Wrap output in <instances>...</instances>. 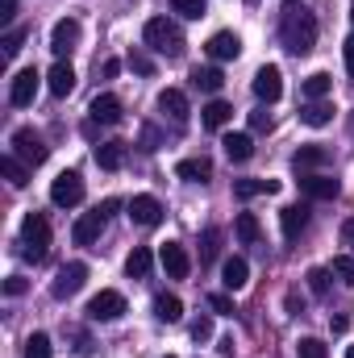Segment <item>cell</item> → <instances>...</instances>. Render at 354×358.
Masks as SVG:
<instances>
[{
    "label": "cell",
    "mask_w": 354,
    "mask_h": 358,
    "mask_svg": "<svg viewBox=\"0 0 354 358\" xmlns=\"http://www.w3.org/2000/svg\"><path fill=\"white\" fill-rule=\"evenodd\" d=\"M76 46H80V21H76V17L55 21V29H50V50H55L59 59H67Z\"/></svg>",
    "instance_id": "obj_8"
},
{
    "label": "cell",
    "mask_w": 354,
    "mask_h": 358,
    "mask_svg": "<svg viewBox=\"0 0 354 358\" xmlns=\"http://www.w3.org/2000/svg\"><path fill=\"white\" fill-rule=\"evenodd\" d=\"M50 200H55L59 208H76V204L84 200V179L76 176V171L55 176V183H50Z\"/></svg>",
    "instance_id": "obj_6"
},
{
    "label": "cell",
    "mask_w": 354,
    "mask_h": 358,
    "mask_svg": "<svg viewBox=\"0 0 354 358\" xmlns=\"http://www.w3.org/2000/svg\"><path fill=\"white\" fill-rule=\"evenodd\" d=\"M250 129H255V134H267V129H271V113H267V108L250 113Z\"/></svg>",
    "instance_id": "obj_44"
},
{
    "label": "cell",
    "mask_w": 354,
    "mask_h": 358,
    "mask_svg": "<svg viewBox=\"0 0 354 358\" xmlns=\"http://www.w3.org/2000/svg\"><path fill=\"white\" fill-rule=\"evenodd\" d=\"M225 155H229V163H246L250 155H255V142H250V134H225Z\"/></svg>",
    "instance_id": "obj_26"
},
{
    "label": "cell",
    "mask_w": 354,
    "mask_h": 358,
    "mask_svg": "<svg viewBox=\"0 0 354 358\" xmlns=\"http://www.w3.org/2000/svg\"><path fill=\"white\" fill-rule=\"evenodd\" d=\"M150 263H155V255H150L146 246H134V255L125 259V275H129V279H142V275L150 271Z\"/></svg>",
    "instance_id": "obj_32"
},
{
    "label": "cell",
    "mask_w": 354,
    "mask_h": 358,
    "mask_svg": "<svg viewBox=\"0 0 354 358\" xmlns=\"http://www.w3.org/2000/svg\"><path fill=\"white\" fill-rule=\"evenodd\" d=\"M200 121H204V129H225V125L234 121V104H225V100H208V104L200 108Z\"/></svg>",
    "instance_id": "obj_20"
},
{
    "label": "cell",
    "mask_w": 354,
    "mask_h": 358,
    "mask_svg": "<svg viewBox=\"0 0 354 358\" xmlns=\"http://www.w3.org/2000/svg\"><path fill=\"white\" fill-rule=\"evenodd\" d=\"M159 263H163V271H167L171 279H187V271H192V259H187V250H183L179 242H167V246L159 250Z\"/></svg>",
    "instance_id": "obj_13"
},
{
    "label": "cell",
    "mask_w": 354,
    "mask_h": 358,
    "mask_svg": "<svg viewBox=\"0 0 354 358\" xmlns=\"http://www.w3.org/2000/svg\"><path fill=\"white\" fill-rule=\"evenodd\" d=\"M221 250V229H204L200 234V263H213Z\"/></svg>",
    "instance_id": "obj_34"
},
{
    "label": "cell",
    "mask_w": 354,
    "mask_h": 358,
    "mask_svg": "<svg viewBox=\"0 0 354 358\" xmlns=\"http://www.w3.org/2000/svg\"><path fill=\"white\" fill-rule=\"evenodd\" d=\"M13 17H17V4H13V0H0V21H4L8 29H13Z\"/></svg>",
    "instance_id": "obj_46"
},
{
    "label": "cell",
    "mask_w": 354,
    "mask_h": 358,
    "mask_svg": "<svg viewBox=\"0 0 354 358\" xmlns=\"http://www.w3.org/2000/svg\"><path fill=\"white\" fill-rule=\"evenodd\" d=\"M104 225H108V217H100V208H92V213H84V217L76 221V229H71L76 246H96V238L104 234Z\"/></svg>",
    "instance_id": "obj_11"
},
{
    "label": "cell",
    "mask_w": 354,
    "mask_h": 358,
    "mask_svg": "<svg viewBox=\"0 0 354 358\" xmlns=\"http://www.w3.org/2000/svg\"><path fill=\"white\" fill-rule=\"evenodd\" d=\"M346 358H354V346H351V350H346Z\"/></svg>",
    "instance_id": "obj_50"
},
{
    "label": "cell",
    "mask_w": 354,
    "mask_h": 358,
    "mask_svg": "<svg viewBox=\"0 0 354 358\" xmlns=\"http://www.w3.org/2000/svg\"><path fill=\"white\" fill-rule=\"evenodd\" d=\"M271 192H279V179H234L238 200H255V196H271Z\"/></svg>",
    "instance_id": "obj_21"
},
{
    "label": "cell",
    "mask_w": 354,
    "mask_h": 358,
    "mask_svg": "<svg viewBox=\"0 0 354 358\" xmlns=\"http://www.w3.org/2000/svg\"><path fill=\"white\" fill-rule=\"evenodd\" d=\"M234 234H238V242L255 246V242L263 238V225H259V217H255V213H238V221H234Z\"/></svg>",
    "instance_id": "obj_29"
},
{
    "label": "cell",
    "mask_w": 354,
    "mask_h": 358,
    "mask_svg": "<svg viewBox=\"0 0 354 358\" xmlns=\"http://www.w3.org/2000/svg\"><path fill=\"white\" fill-rule=\"evenodd\" d=\"M300 121H304V125H313V129H321V125H330V121H334V104H330V100H313V104H304V108H300Z\"/></svg>",
    "instance_id": "obj_25"
},
{
    "label": "cell",
    "mask_w": 354,
    "mask_h": 358,
    "mask_svg": "<svg viewBox=\"0 0 354 358\" xmlns=\"http://www.w3.org/2000/svg\"><path fill=\"white\" fill-rule=\"evenodd\" d=\"M296 355H300V358H325L330 350H325V342H321V338H300V342H296Z\"/></svg>",
    "instance_id": "obj_36"
},
{
    "label": "cell",
    "mask_w": 354,
    "mask_h": 358,
    "mask_svg": "<svg viewBox=\"0 0 354 358\" xmlns=\"http://www.w3.org/2000/svg\"><path fill=\"white\" fill-rule=\"evenodd\" d=\"M300 187H304V196H313V200H334L338 192H342V183L330 176H300Z\"/></svg>",
    "instance_id": "obj_18"
},
{
    "label": "cell",
    "mask_w": 354,
    "mask_h": 358,
    "mask_svg": "<svg viewBox=\"0 0 354 358\" xmlns=\"http://www.w3.org/2000/svg\"><path fill=\"white\" fill-rule=\"evenodd\" d=\"M279 38L292 55H309L317 46V17L300 4V0H288L283 4V21H279Z\"/></svg>",
    "instance_id": "obj_1"
},
{
    "label": "cell",
    "mask_w": 354,
    "mask_h": 358,
    "mask_svg": "<svg viewBox=\"0 0 354 358\" xmlns=\"http://www.w3.org/2000/svg\"><path fill=\"white\" fill-rule=\"evenodd\" d=\"M88 317L92 321H117V317H125V296L113 292V287L96 292V296L88 300Z\"/></svg>",
    "instance_id": "obj_5"
},
{
    "label": "cell",
    "mask_w": 354,
    "mask_h": 358,
    "mask_svg": "<svg viewBox=\"0 0 354 358\" xmlns=\"http://www.w3.org/2000/svg\"><path fill=\"white\" fill-rule=\"evenodd\" d=\"M125 63H129L138 76H155V59H150L146 50H129V59H125Z\"/></svg>",
    "instance_id": "obj_40"
},
{
    "label": "cell",
    "mask_w": 354,
    "mask_h": 358,
    "mask_svg": "<svg viewBox=\"0 0 354 358\" xmlns=\"http://www.w3.org/2000/svg\"><path fill=\"white\" fill-rule=\"evenodd\" d=\"M25 287H29V283H25L21 275H8V279H4V292H8V296H21Z\"/></svg>",
    "instance_id": "obj_45"
},
{
    "label": "cell",
    "mask_w": 354,
    "mask_h": 358,
    "mask_svg": "<svg viewBox=\"0 0 354 358\" xmlns=\"http://www.w3.org/2000/svg\"><path fill=\"white\" fill-rule=\"evenodd\" d=\"M351 21H354V0H351Z\"/></svg>",
    "instance_id": "obj_51"
},
{
    "label": "cell",
    "mask_w": 354,
    "mask_h": 358,
    "mask_svg": "<svg viewBox=\"0 0 354 358\" xmlns=\"http://www.w3.org/2000/svg\"><path fill=\"white\" fill-rule=\"evenodd\" d=\"M351 134H354V117H351Z\"/></svg>",
    "instance_id": "obj_52"
},
{
    "label": "cell",
    "mask_w": 354,
    "mask_h": 358,
    "mask_svg": "<svg viewBox=\"0 0 354 358\" xmlns=\"http://www.w3.org/2000/svg\"><path fill=\"white\" fill-rule=\"evenodd\" d=\"M84 279H88V267H84V263H67V267H59V275H55L50 296H55V300H67V296H76V292L84 287Z\"/></svg>",
    "instance_id": "obj_7"
},
{
    "label": "cell",
    "mask_w": 354,
    "mask_h": 358,
    "mask_svg": "<svg viewBox=\"0 0 354 358\" xmlns=\"http://www.w3.org/2000/svg\"><path fill=\"white\" fill-rule=\"evenodd\" d=\"M255 96L267 100V104H275V100L283 96V76H279V67H259V71H255Z\"/></svg>",
    "instance_id": "obj_12"
},
{
    "label": "cell",
    "mask_w": 354,
    "mask_h": 358,
    "mask_svg": "<svg viewBox=\"0 0 354 358\" xmlns=\"http://www.w3.org/2000/svg\"><path fill=\"white\" fill-rule=\"evenodd\" d=\"M279 229H283L288 242H296V238L309 229V208H304V204H288V208L279 213Z\"/></svg>",
    "instance_id": "obj_15"
},
{
    "label": "cell",
    "mask_w": 354,
    "mask_h": 358,
    "mask_svg": "<svg viewBox=\"0 0 354 358\" xmlns=\"http://www.w3.org/2000/svg\"><path fill=\"white\" fill-rule=\"evenodd\" d=\"M321 163H330V150L325 146H300L292 155V167L296 171H309V167H321Z\"/></svg>",
    "instance_id": "obj_28"
},
{
    "label": "cell",
    "mask_w": 354,
    "mask_h": 358,
    "mask_svg": "<svg viewBox=\"0 0 354 358\" xmlns=\"http://www.w3.org/2000/svg\"><path fill=\"white\" fill-rule=\"evenodd\" d=\"M21 255L25 259H34V263H42L46 259V250H50V225H46V217L42 213H25V221H21Z\"/></svg>",
    "instance_id": "obj_3"
},
{
    "label": "cell",
    "mask_w": 354,
    "mask_h": 358,
    "mask_svg": "<svg viewBox=\"0 0 354 358\" xmlns=\"http://www.w3.org/2000/svg\"><path fill=\"white\" fill-rule=\"evenodd\" d=\"M159 108L171 117V121H187V96L179 88H163L159 92Z\"/></svg>",
    "instance_id": "obj_23"
},
{
    "label": "cell",
    "mask_w": 354,
    "mask_h": 358,
    "mask_svg": "<svg viewBox=\"0 0 354 358\" xmlns=\"http://www.w3.org/2000/svg\"><path fill=\"white\" fill-rule=\"evenodd\" d=\"M192 338H196V342H208V338H213V317H196V321H192Z\"/></svg>",
    "instance_id": "obj_43"
},
{
    "label": "cell",
    "mask_w": 354,
    "mask_h": 358,
    "mask_svg": "<svg viewBox=\"0 0 354 358\" xmlns=\"http://www.w3.org/2000/svg\"><path fill=\"white\" fill-rule=\"evenodd\" d=\"M21 42H25V29H21V25H13V29L0 38V46H4V59H13V55L21 50Z\"/></svg>",
    "instance_id": "obj_39"
},
{
    "label": "cell",
    "mask_w": 354,
    "mask_h": 358,
    "mask_svg": "<svg viewBox=\"0 0 354 358\" xmlns=\"http://www.w3.org/2000/svg\"><path fill=\"white\" fill-rule=\"evenodd\" d=\"M125 155H129L125 142H100V146H96V163H100L104 171H121V167H125Z\"/></svg>",
    "instance_id": "obj_22"
},
{
    "label": "cell",
    "mask_w": 354,
    "mask_h": 358,
    "mask_svg": "<svg viewBox=\"0 0 354 358\" xmlns=\"http://www.w3.org/2000/svg\"><path fill=\"white\" fill-rule=\"evenodd\" d=\"M167 358H176V355H167Z\"/></svg>",
    "instance_id": "obj_53"
},
{
    "label": "cell",
    "mask_w": 354,
    "mask_h": 358,
    "mask_svg": "<svg viewBox=\"0 0 354 358\" xmlns=\"http://www.w3.org/2000/svg\"><path fill=\"white\" fill-rule=\"evenodd\" d=\"M46 88H50V96H71L76 92V71H71V63H55L50 67V76H46Z\"/></svg>",
    "instance_id": "obj_17"
},
{
    "label": "cell",
    "mask_w": 354,
    "mask_h": 358,
    "mask_svg": "<svg viewBox=\"0 0 354 358\" xmlns=\"http://www.w3.org/2000/svg\"><path fill=\"white\" fill-rule=\"evenodd\" d=\"M304 279H309L313 296H330V271H325V267H313L309 275H304Z\"/></svg>",
    "instance_id": "obj_38"
},
{
    "label": "cell",
    "mask_w": 354,
    "mask_h": 358,
    "mask_svg": "<svg viewBox=\"0 0 354 358\" xmlns=\"http://www.w3.org/2000/svg\"><path fill=\"white\" fill-rule=\"evenodd\" d=\"M142 38H146L150 50H159V55H167V59H179V55H183V34H179L176 21H167V17H150L146 29H142Z\"/></svg>",
    "instance_id": "obj_2"
},
{
    "label": "cell",
    "mask_w": 354,
    "mask_h": 358,
    "mask_svg": "<svg viewBox=\"0 0 354 358\" xmlns=\"http://www.w3.org/2000/svg\"><path fill=\"white\" fill-rule=\"evenodd\" d=\"M96 208H100V217H113V213H117L121 204H117V200H104V204H96Z\"/></svg>",
    "instance_id": "obj_48"
},
{
    "label": "cell",
    "mask_w": 354,
    "mask_h": 358,
    "mask_svg": "<svg viewBox=\"0 0 354 358\" xmlns=\"http://www.w3.org/2000/svg\"><path fill=\"white\" fill-rule=\"evenodd\" d=\"M334 275L354 287V255H338V259H334Z\"/></svg>",
    "instance_id": "obj_41"
},
{
    "label": "cell",
    "mask_w": 354,
    "mask_h": 358,
    "mask_svg": "<svg viewBox=\"0 0 354 358\" xmlns=\"http://www.w3.org/2000/svg\"><path fill=\"white\" fill-rule=\"evenodd\" d=\"M171 13H179L183 21H200L204 17V0H171Z\"/></svg>",
    "instance_id": "obj_35"
},
{
    "label": "cell",
    "mask_w": 354,
    "mask_h": 358,
    "mask_svg": "<svg viewBox=\"0 0 354 358\" xmlns=\"http://www.w3.org/2000/svg\"><path fill=\"white\" fill-rule=\"evenodd\" d=\"M88 113H92L96 125H117V121H121V100H117L113 92H100V96L92 100Z\"/></svg>",
    "instance_id": "obj_16"
},
{
    "label": "cell",
    "mask_w": 354,
    "mask_h": 358,
    "mask_svg": "<svg viewBox=\"0 0 354 358\" xmlns=\"http://www.w3.org/2000/svg\"><path fill=\"white\" fill-rule=\"evenodd\" d=\"M192 84L200 92H221L225 88V76H221V67H196L192 71Z\"/></svg>",
    "instance_id": "obj_31"
},
{
    "label": "cell",
    "mask_w": 354,
    "mask_h": 358,
    "mask_svg": "<svg viewBox=\"0 0 354 358\" xmlns=\"http://www.w3.org/2000/svg\"><path fill=\"white\" fill-rule=\"evenodd\" d=\"M0 171H4V179H8L13 187H25V183H29V163H21V159H17L13 150H8V155L0 159Z\"/></svg>",
    "instance_id": "obj_30"
},
{
    "label": "cell",
    "mask_w": 354,
    "mask_h": 358,
    "mask_svg": "<svg viewBox=\"0 0 354 358\" xmlns=\"http://www.w3.org/2000/svg\"><path fill=\"white\" fill-rule=\"evenodd\" d=\"M176 176L179 179H187V183H208V176H213V163L200 155V159H183L176 167Z\"/></svg>",
    "instance_id": "obj_24"
},
{
    "label": "cell",
    "mask_w": 354,
    "mask_h": 358,
    "mask_svg": "<svg viewBox=\"0 0 354 358\" xmlns=\"http://www.w3.org/2000/svg\"><path fill=\"white\" fill-rule=\"evenodd\" d=\"M208 308H213L217 317H234V300H229L225 292H213V296H208Z\"/></svg>",
    "instance_id": "obj_42"
},
{
    "label": "cell",
    "mask_w": 354,
    "mask_h": 358,
    "mask_svg": "<svg viewBox=\"0 0 354 358\" xmlns=\"http://www.w3.org/2000/svg\"><path fill=\"white\" fill-rule=\"evenodd\" d=\"M346 242H354V221L346 225Z\"/></svg>",
    "instance_id": "obj_49"
},
{
    "label": "cell",
    "mask_w": 354,
    "mask_h": 358,
    "mask_svg": "<svg viewBox=\"0 0 354 358\" xmlns=\"http://www.w3.org/2000/svg\"><path fill=\"white\" fill-rule=\"evenodd\" d=\"M342 55H346V71L354 76V34L346 38V46H342Z\"/></svg>",
    "instance_id": "obj_47"
},
{
    "label": "cell",
    "mask_w": 354,
    "mask_h": 358,
    "mask_svg": "<svg viewBox=\"0 0 354 358\" xmlns=\"http://www.w3.org/2000/svg\"><path fill=\"white\" fill-rule=\"evenodd\" d=\"M330 88H334V76H325V71H313V76L304 80V96H309V100H325Z\"/></svg>",
    "instance_id": "obj_33"
},
{
    "label": "cell",
    "mask_w": 354,
    "mask_h": 358,
    "mask_svg": "<svg viewBox=\"0 0 354 358\" xmlns=\"http://www.w3.org/2000/svg\"><path fill=\"white\" fill-rule=\"evenodd\" d=\"M217 63H229V59H238L242 55V38L238 34H229V29H221V34H213L208 38V46H204Z\"/></svg>",
    "instance_id": "obj_14"
},
{
    "label": "cell",
    "mask_w": 354,
    "mask_h": 358,
    "mask_svg": "<svg viewBox=\"0 0 354 358\" xmlns=\"http://www.w3.org/2000/svg\"><path fill=\"white\" fill-rule=\"evenodd\" d=\"M221 283H225V292H242L246 283H250V267H246V259H225V267H221Z\"/></svg>",
    "instance_id": "obj_19"
},
{
    "label": "cell",
    "mask_w": 354,
    "mask_h": 358,
    "mask_svg": "<svg viewBox=\"0 0 354 358\" xmlns=\"http://www.w3.org/2000/svg\"><path fill=\"white\" fill-rule=\"evenodd\" d=\"M34 96H38V71L25 67V71L13 76V84H8V100H13L17 108H25V104H34Z\"/></svg>",
    "instance_id": "obj_10"
},
{
    "label": "cell",
    "mask_w": 354,
    "mask_h": 358,
    "mask_svg": "<svg viewBox=\"0 0 354 358\" xmlns=\"http://www.w3.org/2000/svg\"><path fill=\"white\" fill-rule=\"evenodd\" d=\"M13 155H17L21 163H29V167H42L50 150H46V142H42L34 129H17V134H13Z\"/></svg>",
    "instance_id": "obj_4"
},
{
    "label": "cell",
    "mask_w": 354,
    "mask_h": 358,
    "mask_svg": "<svg viewBox=\"0 0 354 358\" xmlns=\"http://www.w3.org/2000/svg\"><path fill=\"white\" fill-rule=\"evenodd\" d=\"M155 317L167 321V325H176L179 317H183V300L171 296V292H159V296H155Z\"/></svg>",
    "instance_id": "obj_27"
},
{
    "label": "cell",
    "mask_w": 354,
    "mask_h": 358,
    "mask_svg": "<svg viewBox=\"0 0 354 358\" xmlns=\"http://www.w3.org/2000/svg\"><path fill=\"white\" fill-rule=\"evenodd\" d=\"M25 358H50V338H46V334H29Z\"/></svg>",
    "instance_id": "obj_37"
},
{
    "label": "cell",
    "mask_w": 354,
    "mask_h": 358,
    "mask_svg": "<svg viewBox=\"0 0 354 358\" xmlns=\"http://www.w3.org/2000/svg\"><path fill=\"white\" fill-rule=\"evenodd\" d=\"M129 221L142 225V229H155V225L163 221V204H159L155 196H134V200H129Z\"/></svg>",
    "instance_id": "obj_9"
}]
</instances>
